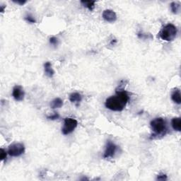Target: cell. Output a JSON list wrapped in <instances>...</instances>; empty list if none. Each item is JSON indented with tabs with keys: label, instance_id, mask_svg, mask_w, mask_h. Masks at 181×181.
Listing matches in <instances>:
<instances>
[{
	"label": "cell",
	"instance_id": "cell-15",
	"mask_svg": "<svg viewBox=\"0 0 181 181\" xmlns=\"http://www.w3.org/2000/svg\"><path fill=\"white\" fill-rule=\"evenodd\" d=\"M180 8V6L178 3H176V2H172V3L171 4V11H172L173 13H175V14H177V13L179 12Z\"/></svg>",
	"mask_w": 181,
	"mask_h": 181
},
{
	"label": "cell",
	"instance_id": "cell-4",
	"mask_svg": "<svg viewBox=\"0 0 181 181\" xmlns=\"http://www.w3.org/2000/svg\"><path fill=\"white\" fill-rule=\"evenodd\" d=\"M78 125V122L73 118H65L64 121V126L62 129V134L64 135L71 134Z\"/></svg>",
	"mask_w": 181,
	"mask_h": 181
},
{
	"label": "cell",
	"instance_id": "cell-13",
	"mask_svg": "<svg viewBox=\"0 0 181 181\" xmlns=\"http://www.w3.org/2000/svg\"><path fill=\"white\" fill-rule=\"evenodd\" d=\"M62 106H63V101H62V100L60 98H55L50 103V107L52 109L60 108H61Z\"/></svg>",
	"mask_w": 181,
	"mask_h": 181
},
{
	"label": "cell",
	"instance_id": "cell-6",
	"mask_svg": "<svg viewBox=\"0 0 181 181\" xmlns=\"http://www.w3.org/2000/svg\"><path fill=\"white\" fill-rule=\"evenodd\" d=\"M117 147L113 142V141L108 140L107 141V144H106L105 152H104V154H103L104 159L113 158L115 156L116 151H117Z\"/></svg>",
	"mask_w": 181,
	"mask_h": 181
},
{
	"label": "cell",
	"instance_id": "cell-7",
	"mask_svg": "<svg viewBox=\"0 0 181 181\" xmlns=\"http://www.w3.org/2000/svg\"><path fill=\"white\" fill-rule=\"evenodd\" d=\"M12 96L16 101H22L25 96L24 89L20 86H15L13 89Z\"/></svg>",
	"mask_w": 181,
	"mask_h": 181
},
{
	"label": "cell",
	"instance_id": "cell-16",
	"mask_svg": "<svg viewBox=\"0 0 181 181\" xmlns=\"http://www.w3.org/2000/svg\"><path fill=\"white\" fill-rule=\"evenodd\" d=\"M25 20L29 23H31V24H35V23H36V20L35 19V18L30 14L27 15L26 17H25Z\"/></svg>",
	"mask_w": 181,
	"mask_h": 181
},
{
	"label": "cell",
	"instance_id": "cell-5",
	"mask_svg": "<svg viewBox=\"0 0 181 181\" xmlns=\"http://www.w3.org/2000/svg\"><path fill=\"white\" fill-rule=\"evenodd\" d=\"M25 152V147L21 143H14L10 145L8 148V154L11 156L18 157L21 156Z\"/></svg>",
	"mask_w": 181,
	"mask_h": 181
},
{
	"label": "cell",
	"instance_id": "cell-19",
	"mask_svg": "<svg viewBox=\"0 0 181 181\" xmlns=\"http://www.w3.org/2000/svg\"><path fill=\"white\" fill-rule=\"evenodd\" d=\"M60 117V115L58 114L57 113H55V114H53L50 116H48L47 118L48 120H55L59 119Z\"/></svg>",
	"mask_w": 181,
	"mask_h": 181
},
{
	"label": "cell",
	"instance_id": "cell-14",
	"mask_svg": "<svg viewBox=\"0 0 181 181\" xmlns=\"http://www.w3.org/2000/svg\"><path fill=\"white\" fill-rule=\"evenodd\" d=\"M83 6L85 7H87L89 10L90 11H93L95 7V3L96 2L95 1H82L81 2Z\"/></svg>",
	"mask_w": 181,
	"mask_h": 181
},
{
	"label": "cell",
	"instance_id": "cell-3",
	"mask_svg": "<svg viewBox=\"0 0 181 181\" xmlns=\"http://www.w3.org/2000/svg\"><path fill=\"white\" fill-rule=\"evenodd\" d=\"M178 33V30L172 24H168L161 30L159 32V37L165 41H172L175 38Z\"/></svg>",
	"mask_w": 181,
	"mask_h": 181
},
{
	"label": "cell",
	"instance_id": "cell-18",
	"mask_svg": "<svg viewBox=\"0 0 181 181\" xmlns=\"http://www.w3.org/2000/svg\"><path fill=\"white\" fill-rule=\"evenodd\" d=\"M6 156H7V152H6L4 148H1V155H0V159L2 161H4L6 159Z\"/></svg>",
	"mask_w": 181,
	"mask_h": 181
},
{
	"label": "cell",
	"instance_id": "cell-8",
	"mask_svg": "<svg viewBox=\"0 0 181 181\" xmlns=\"http://www.w3.org/2000/svg\"><path fill=\"white\" fill-rule=\"evenodd\" d=\"M102 17H103V19L109 23H113L117 20V15H116L114 11L110 10V9H106V10L104 11L103 14H102Z\"/></svg>",
	"mask_w": 181,
	"mask_h": 181
},
{
	"label": "cell",
	"instance_id": "cell-22",
	"mask_svg": "<svg viewBox=\"0 0 181 181\" xmlns=\"http://www.w3.org/2000/svg\"><path fill=\"white\" fill-rule=\"evenodd\" d=\"M6 7V6H4V5H2L1 6V9H0V10H1V12H2L3 13L4 11V8Z\"/></svg>",
	"mask_w": 181,
	"mask_h": 181
},
{
	"label": "cell",
	"instance_id": "cell-21",
	"mask_svg": "<svg viewBox=\"0 0 181 181\" xmlns=\"http://www.w3.org/2000/svg\"><path fill=\"white\" fill-rule=\"evenodd\" d=\"M16 4H19V5H24V4L26 3V1H13Z\"/></svg>",
	"mask_w": 181,
	"mask_h": 181
},
{
	"label": "cell",
	"instance_id": "cell-1",
	"mask_svg": "<svg viewBox=\"0 0 181 181\" xmlns=\"http://www.w3.org/2000/svg\"><path fill=\"white\" fill-rule=\"evenodd\" d=\"M129 101V96L125 90L120 89L116 91L115 96L109 97L106 100L105 106L106 108L113 111L123 110L127 103Z\"/></svg>",
	"mask_w": 181,
	"mask_h": 181
},
{
	"label": "cell",
	"instance_id": "cell-17",
	"mask_svg": "<svg viewBox=\"0 0 181 181\" xmlns=\"http://www.w3.org/2000/svg\"><path fill=\"white\" fill-rule=\"evenodd\" d=\"M50 43L54 46H57L58 43H59V41H58V39L57 38L52 37V38H50Z\"/></svg>",
	"mask_w": 181,
	"mask_h": 181
},
{
	"label": "cell",
	"instance_id": "cell-9",
	"mask_svg": "<svg viewBox=\"0 0 181 181\" xmlns=\"http://www.w3.org/2000/svg\"><path fill=\"white\" fill-rule=\"evenodd\" d=\"M82 96L80 94H79L77 92L72 93V94H70L69 96V101H70L71 103L76 104V106H79V104L80 103V102L82 101Z\"/></svg>",
	"mask_w": 181,
	"mask_h": 181
},
{
	"label": "cell",
	"instance_id": "cell-12",
	"mask_svg": "<svg viewBox=\"0 0 181 181\" xmlns=\"http://www.w3.org/2000/svg\"><path fill=\"white\" fill-rule=\"evenodd\" d=\"M44 69H45V73L48 77H52L54 76L55 71L52 68V64L50 62H45L44 64Z\"/></svg>",
	"mask_w": 181,
	"mask_h": 181
},
{
	"label": "cell",
	"instance_id": "cell-2",
	"mask_svg": "<svg viewBox=\"0 0 181 181\" xmlns=\"http://www.w3.org/2000/svg\"><path fill=\"white\" fill-rule=\"evenodd\" d=\"M150 126L154 133L153 137L159 138V137H164L167 132L166 122L162 117H156L152 120L150 122Z\"/></svg>",
	"mask_w": 181,
	"mask_h": 181
},
{
	"label": "cell",
	"instance_id": "cell-10",
	"mask_svg": "<svg viewBox=\"0 0 181 181\" xmlns=\"http://www.w3.org/2000/svg\"><path fill=\"white\" fill-rule=\"evenodd\" d=\"M180 90L178 89H175L173 90L171 94V99L174 103L180 105L181 103V97H180Z\"/></svg>",
	"mask_w": 181,
	"mask_h": 181
},
{
	"label": "cell",
	"instance_id": "cell-20",
	"mask_svg": "<svg viewBox=\"0 0 181 181\" xmlns=\"http://www.w3.org/2000/svg\"><path fill=\"white\" fill-rule=\"evenodd\" d=\"M156 180H162V181L166 180H167V175H166V174H164V173H160L159 175H158Z\"/></svg>",
	"mask_w": 181,
	"mask_h": 181
},
{
	"label": "cell",
	"instance_id": "cell-11",
	"mask_svg": "<svg viewBox=\"0 0 181 181\" xmlns=\"http://www.w3.org/2000/svg\"><path fill=\"white\" fill-rule=\"evenodd\" d=\"M171 125L175 131H181V119L180 117H174L171 120Z\"/></svg>",
	"mask_w": 181,
	"mask_h": 181
}]
</instances>
